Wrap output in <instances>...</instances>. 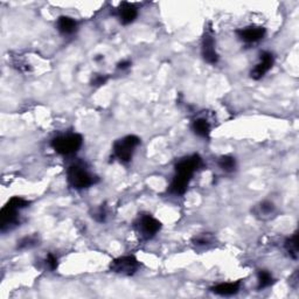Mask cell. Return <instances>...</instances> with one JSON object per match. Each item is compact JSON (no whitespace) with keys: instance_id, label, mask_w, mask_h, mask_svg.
Wrapping results in <instances>:
<instances>
[{"instance_id":"6da1fadb","label":"cell","mask_w":299,"mask_h":299,"mask_svg":"<svg viewBox=\"0 0 299 299\" xmlns=\"http://www.w3.org/2000/svg\"><path fill=\"white\" fill-rule=\"evenodd\" d=\"M67 179L69 185L75 190L88 189L98 181L97 177L92 176L82 163H74L68 167Z\"/></svg>"},{"instance_id":"7a4b0ae2","label":"cell","mask_w":299,"mask_h":299,"mask_svg":"<svg viewBox=\"0 0 299 299\" xmlns=\"http://www.w3.org/2000/svg\"><path fill=\"white\" fill-rule=\"evenodd\" d=\"M83 144L82 136L79 134H67L55 137L52 140L53 150L61 156H72L79 152Z\"/></svg>"},{"instance_id":"3957f363","label":"cell","mask_w":299,"mask_h":299,"mask_svg":"<svg viewBox=\"0 0 299 299\" xmlns=\"http://www.w3.org/2000/svg\"><path fill=\"white\" fill-rule=\"evenodd\" d=\"M140 138L137 136L130 135L124 137L122 139H118L114 144V156L123 164L130 163L136 148L139 146Z\"/></svg>"},{"instance_id":"277c9868","label":"cell","mask_w":299,"mask_h":299,"mask_svg":"<svg viewBox=\"0 0 299 299\" xmlns=\"http://www.w3.org/2000/svg\"><path fill=\"white\" fill-rule=\"evenodd\" d=\"M140 267L139 260L135 256H122L114 259L110 264L111 271L123 276H132L138 271Z\"/></svg>"},{"instance_id":"5b68a950","label":"cell","mask_w":299,"mask_h":299,"mask_svg":"<svg viewBox=\"0 0 299 299\" xmlns=\"http://www.w3.org/2000/svg\"><path fill=\"white\" fill-rule=\"evenodd\" d=\"M137 229L144 240H150L161 229V222L151 215H142L137 221Z\"/></svg>"},{"instance_id":"8992f818","label":"cell","mask_w":299,"mask_h":299,"mask_svg":"<svg viewBox=\"0 0 299 299\" xmlns=\"http://www.w3.org/2000/svg\"><path fill=\"white\" fill-rule=\"evenodd\" d=\"M202 166H203L202 158L199 155H192L179 160L176 166H174V170H176V172L178 173H183L187 174V176L193 177L196 171H199Z\"/></svg>"},{"instance_id":"52a82bcc","label":"cell","mask_w":299,"mask_h":299,"mask_svg":"<svg viewBox=\"0 0 299 299\" xmlns=\"http://www.w3.org/2000/svg\"><path fill=\"white\" fill-rule=\"evenodd\" d=\"M19 211L20 209L15 208L11 204L6 203L5 206L2 208V212H0V228H2V232H6V230H11L14 227H16L20 223L19 220Z\"/></svg>"},{"instance_id":"ba28073f","label":"cell","mask_w":299,"mask_h":299,"mask_svg":"<svg viewBox=\"0 0 299 299\" xmlns=\"http://www.w3.org/2000/svg\"><path fill=\"white\" fill-rule=\"evenodd\" d=\"M201 54L204 61L211 63V65H216L219 61V54L216 52L215 40L212 33H204L201 44Z\"/></svg>"},{"instance_id":"9c48e42d","label":"cell","mask_w":299,"mask_h":299,"mask_svg":"<svg viewBox=\"0 0 299 299\" xmlns=\"http://www.w3.org/2000/svg\"><path fill=\"white\" fill-rule=\"evenodd\" d=\"M273 63H275V58L270 52H262L259 55V62L255 66V68L250 72L251 79L260 80L266 76L267 72L271 69Z\"/></svg>"},{"instance_id":"30bf717a","label":"cell","mask_w":299,"mask_h":299,"mask_svg":"<svg viewBox=\"0 0 299 299\" xmlns=\"http://www.w3.org/2000/svg\"><path fill=\"white\" fill-rule=\"evenodd\" d=\"M237 36L246 44H254L262 40L266 35V28L262 26H248L236 31Z\"/></svg>"},{"instance_id":"8fae6325","label":"cell","mask_w":299,"mask_h":299,"mask_svg":"<svg viewBox=\"0 0 299 299\" xmlns=\"http://www.w3.org/2000/svg\"><path fill=\"white\" fill-rule=\"evenodd\" d=\"M192 178L193 177L190 178V176H186V174L176 172L173 180L170 185L169 192L171 194H174V195H183L186 193L187 189H189V185L192 180Z\"/></svg>"},{"instance_id":"7c38bea8","label":"cell","mask_w":299,"mask_h":299,"mask_svg":"<svg viewBox=\"0 0 299 299\" xmlns=\"http://www.w3.org/2000/svg\"><path fill=\"white\" fill-rule=\"evenodd\" d=\"M117 15L123 25H129L136 20L137 15H138V10L134 4L123 3L117 10Z\"/></svg>"},{"instance_id":"4fadbf2b","label":"cell","mask_w":299,"mask_h":299,"mask_svg":"<svg viewBox=\"0 0 299 299\" xmlns=\"http://www.w3.org/2000/svg\"><path fill=\"white\" fill-rule=\"evenodd\" d=\"M240 282H230V283H220L211 288V291L222 297H230L240 291Z\"/></svg>"},{"instance_id":"5bb4252c","label":"cell","mask_w":299,"mask_h":299,"mask_svg":"<svg viewBox=\"0 0 299 299\" xmlns=\"http://www.w3.org/2000/svg\"><path fill=\"white\" fill-rule=\"evenodd\" d=\"M58 29L60 33H62L63 35H71V34H74L76 31H78V21L74 20L70 16H66V15H62L60 16L58 19Z\"/></svg>"},{"instance_id":"9a60e30c","label":"cell","mask_w":299,"mask_h":299,"mask_svg":"<svg viewBox=\"0 0 299 299\" xmlns=\"http://www.w3.org/2000/svg\"><path fill=\"white\" fill-rule=\"evenodd\" d=\"M192 130L194 131L195 135L202 138H209L211 135V124L204 118H196L192 123Z\"/></svg>"},{"instance_id":"2e32d148","label":"cell","mask_w":299,"mask_h":299,"mask_svg":"<svg viewBox=\"0 0 299 299\" xmlns=\"http://www.w3.org/2000/svg\"><path fill=\"white\" fill-rule=\"evenodd\" d=\"M275 204L271 201H262L259 204H257V207L255 208L254 212L256 216H259L260 219H266V217H269L275 213Z\"/></svg>"},{"instance_id":"e0dca14e","label":"cell","mask_w":299,"mask_h":299,"mask_svg":"<svg viewBox=\"0 0 299 299\" xmlns=\"http://www.w3.org/2000/svg\"><path fill=\"white\" fill-rule=\"evenodd\" d=\"M284 247L288 254L290 255V257H292L293 259L298 258V234L297 232L294 233L292 236L288 237L285 240Z\"/></svg>"},{"instance_id":"ac0fdd59","label":"cell","mask_w":299,"mask_h":299,"mask_svg":"<svg viewBox=\"0 0 299 299\" xmlns=\"http://www.w3.org/2000/svg\"><path fill=\"white\" fill-rule=\"evenodd\" d=\"M217 165L219 167L227 173H232L236 169V160L232 156H222L217 160Z\"/></svg>"},{"instance_id":"d6986e66","label":"cell","mask_w":299,"mask_h":299,"mask_svg":"<svg viewBox=\"0 0 299 299\" xmlns=\"http://www.w3.org/2000/svg\"><path fill=\"white\" fill-rule=\"evenodd\" d=\"M273 277L268 270H259L257 273V289L263 290L273 284Z\"/></svg>"},{"instance_id":"ffe728a7","label":"cell","mask_w":299,"mask_h":299,"mask_svg":"<svg viewBox=\"0 0 299 299\" xmlns=\"http://www.w3.org/2000/svg\"><path fill=\"white\" fill-rule=\"evenodd\" d=\"M36 245H39V240H38L36 236H26L18 242V248L21 250L24 249H31V248L35 247Z\"/></svg>"},{"instance_id":"44dd1931","label":"cell","mask_w":299,"mask_h":299,"mask_svg":"<svg viewBox=\"0 0 299 299\" xmlns=\"http://www.w3.org/2000/svg\"><path fill=\"white\" fill-rule=\"evenodd\" d=\"M8 204H11V206H13L18 209H24L29 206V201L24 198H20V196H13V198H11L8 200Z\"/></svg>"},{"instance_id":"7402d4cb","label":"cell","mask_w":299,"mask_h":299,"mask_svg":"<svg viewBox=\"0 0 299 299\" xmlns=\"http://www.w3.org/2000/svg\"><path fill=\"white\" fill-rule=\"evenodd\" d=\"M106 216H108V212H106L104 204H101L92 213V219H95L97 222H105Z\"/></svg>"},{"instance_id":"603a6c76","label":"cell","mask_w":299,"mask_h":299,"mask_svg":"<svg viewBox=\"0 0 299 299\" xmlns=\"http://www.w3.org/2000/svg\"><path fill=\"white\" fill-rule=\"evenodd\" d=\"M193 242L195 246H208L213 242V237L209 234H201L198 237H194Z\"/></svg>"},{"instance_id":"cb8c5ba5","label":"cell","mask_w":299,"mask_h":299,"mask_svg":"<svg viewBox=\"0 0 299 299\" xmlns=\"http://www.w3.org/2000/svg\"><path fill=\"white\" fill-rule=\"evenodd\" d=\"M108 80H109V78L106 75L96 74L95 76H92L91 84L95 85V87H101V85H103V84H105L106 82H108Z\"/></svg>"},{"instance_id":"d4e9b609","label":"cell","mask_w":299,"mask_h":299,"mask_svg":"<svg viewBox=\"0 0 299 299\" xmlns=\"http://www.w3.org/2000/svg\"><path fill=\"white\" fill-rule=\"evenodd\" d=\"M46 264L50 270H57L58 269V257L53 254H48L46 257Z\"/></svg>"},{"instance_id":"484cf974","label":"cell","mask_w":299,"mask_h":299,"mask_svg":"<svg viewBox=\"0 0 299 299\" xmlns=\"http://www.w3.org/2000/svg\"><path fill=\"white\" fill-rule=\"evenodd\" d=\"M131 66V61H129V60H125V61H122V62H119L118 65H117V69H127Z\"/></svg>"}]
</instances>
